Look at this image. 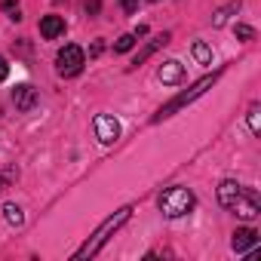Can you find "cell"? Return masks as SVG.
Masks as SVG:
<instances>
[{"label":"cell","mask_w":261,"mask_h":261,"mask_svg":"<svg viewBox=\"0 0 261 261\" xmlns=\"http://www.w3.org/2000/svg\"><path fill=\"white\" fill-rule=\"evenodd\" d=\"M218 203H221L224 209H230L233 215L246 218V221H252V218L261 215L258 194H255L252 188L237 185V181H221V185H218Z\"/></svg>","instance_id":"1"},{"label":"cell","mask_w":261,"mask_h":261,"mask_svg":"<svg viewBox=\"0 0 261 261\" xmlns=\"http://www.w3.org/2000/svg\"><path fill=\"white\" fill-rule=\"evenodd\" d=\"M129 218H133V206L117 209V212H114L111 218H105V221H101V227H98V230H95V233H92V237H89V240L77 249V252H74V258H92V255H95V252H98V249L111 240V233H117V230H120Z\"/></svg>","instance_id":"2"},{"label":"cell","mask_w":261,"mask_h":261,"mask_svg":"<svg viewBox=\"0 0 261 261\" xmlns=\"http://www.w3.org/2000/svg\"><path fill=\"white\" fill-rule=\"evenodd\" d=\"M194 194L188 191V188H181V185H172V188H166L163 194H160V200H157V206H160V212L166 215V218H181V215H188L191 209H194Z\"/></svg>","instance_id":"3"},{"label":"cell","mask_w":261,"mask_h":261,"mask_svg":"<svg viewBox=\"0 0 261 261\" xmlns=\"http://www.w3.org/2000/svg\"><path fill=\"white\" fill-rule=\"evenodd\" d=\"M218 74H221V71H218ZM218 74H212V77H203V80H197V83H194V86H191L188 92H181V95H175V98H172V101H169L166 108H160V111H157V117H154V123H160V120H166V117H172L175 111H181L185 105H191L194 98H200V95H203V92H206V89H209V86L215 83V77H218Z\"/></svg>","instance_id":"4"},{"label":"cell","mask_w":261,"mask_h":261,"mask_svg":"<svg viewBox=\"0 0 261 261\" xmlns=\"http://www.w3.org/2000/svg\"><path fill=\"white\" fill-rule=\"evenodd\" d=\"M83 65H86V53H83L80 46H74V43L62 46L59 56H56V71H59V77H77V74L83 71Z\"/></svg>","instance_id":"5"},{"label":"cell","mask_w":261,"mask_h":261,"mask_svg":"<svg viewBox=\"0 0 261 261\" xmlns=\"http://www.w3.org/2000/svg\"><path fill=\"white\" fill-rule=\"evenodd\" d=\"M92 126H95V139H98L101 145H114V142L120 139V123H117L111 114H98V117L92 120Z\"/></svg>","instance_id":"6"},{"label":"cell","mask_w":261,"mask_h":261,"mask_svg":"<svg viewBox=\"0 0 261 261\" xmlns=\"http://www.w3.org/2000/svg\"><path fill=\"white\" fill-rule=\"evenodd\" d=\"M157 80H160V83H166V86H178V83L185 80V65H181V62H175V59L163 62V65L157 68Z\"/></svg>","instance_id":"7"},{"label":"cell","mask_w":261,"mask_h":261,"mask_svg":"<svg viewBox=\"0 0 261 261\" xmlns=\"http://www.w3.org/2000/svg\"><path fill=\"white\" fill-rule=\"evenodd\" d=\"M40 34H43V40H59L65 34V19L62 16H43L40 19Z\"/></svg>","instance_id":"8"},{"label":"cell","mask_w":261,"mask_h":261,"mask_svg":"<svg viewBox=\"0 0 261 261\" xmlns=\"http://www.w3.org/2000/svg\"><path fill=\"white\" fill-rule=\"evenodd\" d=\"M13 101H16V108H19V111H31V108L37 105V89H34V86H28V83H22V86H16V89H13Z\"/></svg>","instance_id":"9"},{"label":"cell","mask_w":261,"mask_h":261,"mask_svg":"<svg viewBox=\"0 0 261 261\" xmlns=\"http://www.w3.org/2000/svg\"><path fill=\"white\" fill-rule=\"evenodd\" d=\"M230 246H233V252H246V249H255V246H258V230H255V227H240V230L233 233Z\"/></svg>","instance_id":"10"},{"label":"cell","mask_w":261,"mask_h":261,"mask_svg":"<svg viewBox=\"0 0 261 261\" xmlns=\"http://www.w3.org/2000/svg\"><path fill=\"white\" fill-rule=\"evenodd\" d=\"M169 37H172V34L166 31V34H160L157 40H151V43H148V46H145V49H142V53H139L136 59H133V65H129V71H136V68H142V65H145V62H148V59H151V56H154L157 49H160V46H166V43H169Z\"/></svg>","instance_id":"11"},{"label":"cell","mask_w":261,"mask_h":261,"mask_svg":"<svg viewBox=\"0 0 261 261\" xmlns=\"http://www.w3.org/2000/svg\"><path fill=\"white\" fill-rule=\"evenodd\" d=\"M4 218L13 224V227H22L25 224V215H22V206H16V203H7L4 206Z\"/></svg>","instance_id":"12"},{"label":"cell","mask_w":261,"mask_h":261,"mask_svg":"<svg viewBox=\"0 0 261 261\" xmlns=\"http://www.w3.org/2000/svg\"><path fill=\"white\" fill-rule=\"evenodd\" d=\"M191 53H194V59H197V65H209L212 62V49L203 43V40H194V46H191Z\"/></svg>","instance_id":"13"},{"label":"cell","mask_w":261,"mask_h":261,"mask_svg":"<svg viewBox=\"0 0 261 261\" xmlns=\"http://www.w3.org/2000/svg\"><path fill=\"white\" fill-rule=\"evenodd\" d=\"M237 10H240V0H233V4H227L224 10H218V13L212 16V25H215V28H221V25L227 22V16H230V13H237Z\"/></svg>","instance_id":"14"},{"label":"cell","mask_w":261,"mask_h":261,"mask_svg":"<svg viewBox=\"0 0 261 261\" xmlns=\"http://www.w3.org/2000/svg\"><path fill=\"white\" fill-rule=\"evenodd\" d=\"M136 46V34H123V37H117V43H114V53H129Z\"/></svg>","instance_id":"15"},{"label":"cell","mask_w":261,"mask_h":261,"mask_svg":"<svg viewBox=\"0 0 261 261\" xmlns=\"http://www.w3.org/2000/svg\"><path fill=\"white\" fill-rule=\"evenodd\" d=\"M258 114H261V108H258V105H252V108H249V129H252V136H258V133H261Z\"/></svg>","instance_id":"16"},{"label":"cell","mask_w":261,"mask_h":261,"mask_svg":"<svg viewBox=\"0 0 261 261\" xmlns=\"http://www.w3.org/2000/svg\"><path fill=\"white\" fill-rule=\"evenodd\" d=\"M233 31H237V37H240V40H246V43H249V40H255V28H249V25H237Z\"/></svg>","instance_id":"17"},{"label":"cell","mask_w":261,"mask_h":261,"mask_svg":"<svg viewBox=\"0 0 261 261\" xmlns=\"http://www.w3.org/2000/svg\"><path fill=\"white\" fill-rule=\"evenodd\" d=\"M16 175H19L16 169H7V172H0V191H7V185H10Z\"/></svg>","instance_id":"18"},{"label":"cell","mask_w":261,"mask_h":261,"mask_svg":"<svg viewBox=\"0 0 261 261\" xmlns=\"http://www.w3.org/2000/svg\"><path fill=\"white\" fill-rule=\"evenodd\" d=\"M136 7H139V0H120V10H123L126 16H133V13H136Z\"/></svg>","instance_id":"19"},{"label":"cell","mask_w":261,"mask_h":261,"mask_svg":"<svg viewBox=\"0 0 261 261\" xmlns=\"http://www.w3.org/2000/svg\"><path fill=\"white\" fill-rule=\"evenodd\" d=\"M10 77V65H7V59H0V83H4Z\"/></svg>","instance_id":"20"},{"label":"cell","mask_w":261,"mask_h":261,"mask_svg":"<svg viewBox=\"0 0 261 261\" xmlns=\"http://www.w3.org/2000/svg\"><path fill=\"white\" fill-rule=\"evenodd\" d=\"M101 49H105V43H101V40H95V43H92V49H89V56L95 59V56H101Z\"/></svg>","instance_id":"21"},{"label":"cell","mask_w":261,"mask_h":261,"mask_svg":"<svg viewBox=\"0 0 261 261\" xmlns=\"http://www.w3.org/2000/svg\"><path fill=\"white\" fill-rule=\"evenodd\" d=\"M86 13H98V0H86Z\"/></svg>","instance_id":"22"},{"label":"cell","mask_w":261,"mask_h":261,"mask_svg":"<svg viewBox=\"0 0 261 261\" xmlns=\"http://www.w3.org/2000/svg\"><path fill=\"white\" fill-rule=\"evenodd\" d=\"M151 4H157V0H151Z\"/></svg>","instance_id":"23"}]
</instances>
